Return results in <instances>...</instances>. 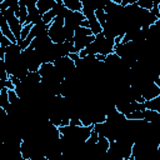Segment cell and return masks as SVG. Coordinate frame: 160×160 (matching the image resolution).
Returning <instances> with one entry per match:
<instances>
[{
    "mask_svg": "<svg viewBox=\"0 0 160 160\" xmlns=\"http://www.w3.org/2000/svg\"><path fill=\"white\" fill-rule=\"evenodd\" d=\"M158 18H159V20H160V1H159V16H158Z\"/></svg>",
    "mask_w": 160,
    "mask_h": 160,
    "instance_id": "29",
    "label": "cell"
},
{
    "mask_svg": "<svg viewBox=\"0 0 160 160\" xmlns=\"http://www.w3.org/2000/svg\"><path fill=\"white\" fill-rule=\"evenodd\" d=\"M25 1V0H24ZM38 0H28L25 1L26 8H28V20L25 25H36L42 22V14L39 11L38 6H36Z\"/></svg>",
    "mask_w": 160,
    "mask_h": 160,
    "instance_id": "9",
    "label": "cell"
},
{
    "mask_svg": "<svg viewBox=\"0 0 160 160\" xmlns=\"http://www.w3.org/2000/svg\"><path fill=\"white\" fill-rule=\"evenodd\" d=\"M10 108V99H9V89L1 88L0 91V109L4 110L5 112Z\"/></svg>",
    "mask_w": 160,
    "mask_h": 160,
    "instance_id": "17",
    "label": "cell"
},
{
    "mask_svg": "<svg viewBox=\"0 0 160 160\" xmlns=\"http://www.w3.org/2000/svg\"><path fill=\"white\" fill-rule=\"evenodd\" d=\"M22 59H24L25 65H26V68L30 72H38L40 66L42 65L36 50L30 48V46L26 48L25 50H22Z\"/></svg>",
    "mask_w": 160,
    "mask_h": 160,
    "instance_id": "7",
    "label": "cell"
},
{
    "mask_svg": "<svg viewBox=\"0 0 160 160\" xmlns=\"http://www.w3.org/2000/svg\"><path fill=\"white\" fill-rule=\"evenodd\" d=\"M55 68L59 70V72L62 75L64 79L69 78L75 70H76V64L75 61L70 58V56H64V58H60L59 60H56L54 62Z\"/></svg>",
    "mask_w": 160,
    "mask_h": 160,
    "instance_id": "8",
    "label": "cell"
},
{
    "mask_svg": "<svg viewBox=\"0 0 160 160\" xmlns=\"http://www.w3.org/2000/svg\"><path fill=\"white\" fill-rule=\"evenodd\" d=\"M11 44H14V42H11L6 36H4V35L0 34V48H8Z\"/></svg>",
    "mask_w": 160,
    "mask_h": 160,
    "instance_id": "26",
    "label": "cell"
},
{
    "mask_svg": "<svg viewBox=\"0 0 160 160\" xmlns=\"http://www.w3.org/2000/svg\"><path fill=\"white\" fill-rule=\"evenodd\" d=\"M32 26H34V25H24L22 31H21V39H20V41H24V40L29 36V34H30V31H31ZM16 44H18V42H16Z\"/></svg>",
    "mask_w": 160,
    "mask_h": 160,
    "instance_id": "25",
    "label": "cell"
},
{
    "mask_svg": "<svg viewBox=\"0 0 160 160\" xmlns=\"http://www.w3.org/2000/svg\"><path fill=\"white\" fill-rule=\"evenodd\" d=\"M94 40H95V35H90V36H85V38H79V39H74L72 42H74L75 52L79 54L80 51L85 50Z\"/></svg>",
    "mask_w": 160,
    "mask_h": 160,
    "instance_id": "12",
    "label": "cell"
},
{
    "mask_svg": "<svg viewBox=\"0 0 160 160\" xmlns=\"http://www.w3.org/2000/svg\"><path fill=\"white\" fill-rule=\"evenodd\" d=\"M141 95H142V99L145 101H149V100H152L155 99L156 96L160 95V86L156 85L154 81L150 82L148 86H145L142 90H141Z\"/></svg>",
    "mask_w": 160,
    "mask_h": 160,
    "instance_id": "11",
    "label": "cell"
},
{
    "mask_svg": "<svg viewBox=\"0 0 160 160\" xmlns=\"http://www.w3.org/2000/svg\"><path fill=\"white\" fill-rule=\"evenodd\" d=\"M129 160H135V159H134V158H132V156H131V158H130V159H129Z\"/></svg>",
    "mask_w": 160,
    "mask_h": 160,
    "instance_id": "31",
    "label": "cell"
},
{
    "mask_svg": "<svg viewBox=\"0 0 160 160\" xmlns=\"http://www.w3.org/2000/svg\"><path fill=\"white\" fill-rule=\"evenodd\" d=\"M158 152H159V156H160V145H159V148H158Z\"/></svg>",
    "mask_w": 160,
    "mask_h": 160,
    "instance_id": "30",
    "label": "cell"
},
{
    "mask_svg": "<svg viewBox=\"0 0 160 160\" xmlns=\"http://www.w3.org/2000/svg\"><path fill=\"white\" fill-rule=\"evenodd\" d=\"M159 78H160V72H159Z\"/></svg>",
    "mask_w": 160,
    "mask_h": 160,
    "instance_id": "32",
    "label": "cell"
},
{
    "mask_svg": "<svg viewBox=\"0 0 160 160\" xmlns=\"http://www.w3.org/2000/svg\"><path fill=\"white\" fill-rule=\"evenodd\" d=\"M115 40L114 39H109L106 38L102 32L99 35H95V40L82 51L79 52L80 58H85L88 55H102V56H108L110 54L114 52L115 50Z\"/></svg>",
    "mask_w": 160,
    "mask_h": 160,
    "instance_id": "3",
    "label": "cell"
},
{
    "mask_svg": "<svg viewBox=\"0 0 160 160\" xmlns=\"http://www.w3.org/2000/svg\"><path fill=\"white\" fill-rule=\"evenodd\" d=\"M134 144L135 141L125 138L111 141L104 160H129L132 154Z\"/></svg>",
    "mask_w": 160,
    "mask_h": 160,
    "instance_id": "4",
    "label": "cell"
},
{
    "mask_svg": "<svg viewBox=\"0 0 160 160\" xmlns=\"http://www.w3.org/2000/svg\"><path fill=\"white\" fill-rule=\"evenodd\" d=\"M49 36L54 44H62L66 41L65 35V25L62 18H55L54 21L49 26Z\"/></svg>",
    "mask_w": 160,
    "mask_h": 160,
    "instance_id": "5",
    "label": "cell"
},
{
    "mask_svg": "<svg viewBox=\"0 0 160 160\" xmlns=\"http://www.w3.org/2000/svg\"><path fill=\"white\" fill-rule=\"evenodd\" d=\"M55 4H56V0H38L36 6H38L39 11L44 15L48 11H50L55 6Z\"/></svg>",
    "mask_w": 160,
    "mask_h": 160,
    "instance_id": "15",
    "label": "cell"
},
{
    "mask_svg": "<svg viewBox=\"0 0 160 160\" xmlns=\"http://www.w3.org/2000/svg\"><path fill=\"white\" fill-rule=\"evenodd\" d=\"M55 18H56V14H55V11L51 9L50 11H48L46 14H44V16H42V22L50 26V24L54 21Z\"/></svg>",
    "mask_w": 160,
    "mask_h": 160,
    "instance_id": "21",
    "label": "cell"
},
{
    "mask_svg": "<svg viewBox=\"0 0 160 160\" xmlns=\"http://www.w3.org/2000/svg\"><path fill=\"white\" fill-rule=\"evenodd\" d=\"M136 4H138L140 8L151 11V9H152V6H154V0H138Z\"/></svg>",
    "mask_w": 160,
    "mask_h": 160,
    "instance_id": "23",
    "label": "cell"
},
{
    "mask_svg": "<svg viewBox=\"0 0 160 160\" xmlns=\"http://www.w3.org/2000/svg\"><path fill=\"white\" fill-rule=\"evenodd\" d=\"M95 16H96L98 21L100 22V25L104 26L105 22H106V12H105V9H98L95 11Z\"/></svg>",
    "mask_w": 160,
    "mask_h": 160,
    "instance_id": "22",
    "label": "cell"
},
{
    "mask_svg": "<svg viewBox=\"0 0 160 160\" xmlns=\"http://www.w3.org/2000/svg\"><path fill=\"white\" fill-rule=\"evenodd\" d=\"M145 108L148 110H154L156 112L160 114V95L156 96L155 99L152 100H149V101H145Z\"/></svg>",
    "mask_w": 160,
    "mask_h": 160,
    "instance_id": "19",
    "label": "cell"
},
{
    "mask_svg": "<svg viewBox=\"0 0 160 160\" xmlns=\"http://www.w3.org/2000/svg\"><path fill=\"white\" fill-rule=\"evenodd\" d=\"M0 14H1V16L8 21V24H9L10 29H11L14 36L16 38V42H19L20 39H21V31H22L24 25L20 22V20H19L18 16L15 15V11L11 10V9H6V10H4V11H0Z\"/></svg>",
    "mask_w": 160,
    "mask_h": 160,
    "instance_id": "6",
    "label": "cell"
},
{
    "mask_svg": "<svg viewBox=\"0 0 160 160\" xmlns=\"http://www.w3.org/2000/svg\"><path fill=\"white\" fill-rule=\"evenodd\" d=\"M15 15L18 16V19L20 20V22L22 25L26 24V20H28V8H26V4L24 0H19V10L15 12Z\"/></svg>",
    "mask_w": 160,
    "mask_h": 160,
    "instance_id": "16",
    "label": "cell"
},
{
    "mask_svg": "<svg viewBox=\"0 0 160 160\" xmlns=\"http://www.w3.org/2000/svg\"><path fill=\"white\" fill-rule=\"evenodd\" d=\"M31 160H49L46 156H39V158H35V159H31Z\"/></svg>",
    "mask_w": 160,
    "mask_h": 160,
    "instance_id": "28",
    "label": "cell"
},
{
    "mask_svg": "<svg viewBox=\"0 0 160 160\" xmlns=\"http://www.w3.org/2000/svg\"><path fill=\"white\" fill-rule=\"evenodd\" d=\"M84 20H85V16H84V14H82L81 11H71V12L64 19L65 30L75 32V30L81 26V24H82Z\"/></svg>",
    "mask_w": 160,
    "mask_h": 160,
    "instance_id": "10",
    "label": "cell"
},
{
    "mask_svg": "<svg viewBox=\"0 0 160 160\" xmlns=\"http://www.w3.org/2000/svg\"><path fill=\"white\" fill-rule=\"evenodd\" d=\"M92 35L91 30L89 28H82L80 26L79 29L75 30V34H74V39H79V38H85V36H90Z\"/></svg>",
    "mask_w": 160,
    "mask_h": 160,
    "instance_id": "20",
    "label": "cell"
},
{
    "mask_svg": "<svg viewBox=\"0 0 160 160\" xmlns=\"http://www.w3.org/2000/svg\"><path fill=\"white\" fill-rule=\"evenodd\" d=\"M81 26H82V28H89V21H88L86 19H85V20L82 21V24H81ZM89 29H90V28H89Z\"/></svg>",
    "mask_w": 160,
    "mask_h": 160,
    "instance_id": "27",
    "label": "cell"
},
{
    "mask_svg": "<svg viewBox=\"0 0 160 160\" xmlns=\"http://www.w3.org/2000/svg\"><path fill=\"white\" fill-rule=\"evenodd\" d=\"M126 121L128 118L120 111H118L116 108H114L106 115V120L104 122L94 125V130L99 134V136L106 138L110 142L116 141L121 138Z\"/></svg>",
    "mask_w": 160,
    "mask_h": 160,
    "instance_id": "1",
    "label": "cell"
},
{
    "mask_svg": "<svg viewBox=\"0 0 160 160\" xmlns=\"http://www.w3.org/2000/svg\"><path fill=\"white\" fill-rule=\"evenodd\" d=\"M64 5L70 11H82V2L81 0H62Z\"/></svg>",
    "mask_w": 160,
    "mask_h": 160,
    "instance_id": "18",
    "label": "cell"
},
{
    "mask_svg": "<svg viewBox=\"0 0 160 160\" xmlns=\"http://www.w3.org/2000/svg\"><path fill=\"white\" fill-rule=\"evenodd\" d=\"M144 112H145V110L144 111H134V112L126 115V118L129 120H144Z\"/></svg>",
    "mask_w": 160,
    "mask_h": 160,
    "instance_id": "24",
    "label": "cell"
},
{
    "mask_svg": "<svg viewBox=\"0 0 160 160\" xmlns=\"http://www.w3.org/2000/svg\"><path fill=\"white\" fill-rule=\"evenodd\" d=\"M0 34L4 35V36H6L11 42L16 44V38L14 36V34H12V31H11V29H10V26H9V24H8V21H6L2 16H1V19H0Z\"/></svg>",
    "mask_w": 160,
    "mask_h": 160,
    "instance_id": "14",
    "label": "cell"
},
{
    "mask_svg": "<svg viewBox=\"0 0 160 160\" xmlns=\"http://www.w3.org/2000/svg\"><path fill=\"white\" fill-rule=\"evenodd\" d=\"M2 62L9 76L22 80L30 72L22 59V49L18 44H11L10 46L5 48V58Z\"/></svg>",
    "mask_w": 160,
    "mask_h": 160,
    "instance_id": "2",
    "label": "cell"
},
{
    "mask_svg": "<svg viewBox=\"0 0 160 160\" xmlns=\"http://www.w3.org/2000/svg\"><path fill=\"white\" fill-rule=\"evenodd\" d=\"M51 44H54L50 39L49 35H42V36H39V38H35L31 44H30V48L35 49V50H39V49H42V48H46V46H50Z\"/></svg>",
    "mask_w": 160,
    "mask_h": 160,
    "instance_id": "13",
    "label": "cell"
}]
</instances>
